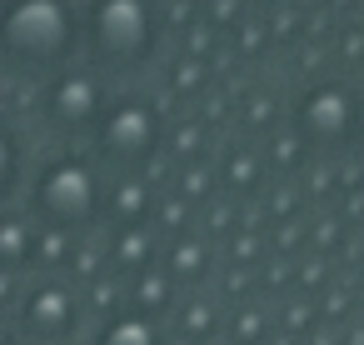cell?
I'll return each mask as SVG.
<instances>
[{"label": "cell", "mask_w": 364, "mask_h": 345, "mask_svg": "<svg viewBox=\"0 0 364 345\" xmlns=\"http://www.w3.org/2000/svg\"><path fill=\"white\" fill-rule=\"evenodd\" d=\"M95 140V160L120 170V175H140L155 155H160V140H165V120L160 110L145 101V96H110L100 125L90 130Z\"/></svg>", "instance_id": "4"}, {"label": "cell", "mask_w": 364, "mask_h": 345, "mask_svg": "<svg viewBox=\"0 0 364 345\" xmlns=\"http://www.w3.org/2000/svg\"><path fill=\"white\" fill-rule=\"evenodd\" d=\"M105 105H110V91L85 61H75V66L55 71L50 81H41V120L60 140H90Z\"/></svg>", "instance_id": "5"}, {"label": "cell", "mask_w": 364, "mask_h": 345, "mask_svg": "<svg viewBox=\"0 0 364 345\" xmlns=\"http://www.w3.org/2000/svg\"><path fill=\"white\" fill-rule=\"evenodd\" d=\"M80 325V295L60 280H41L21 295V320L16 335H26L31 345H65Z\"/></svg>", "instance_id": "7"}, {"label": "cell", "mask_w": 364, "mask_h": 345, "mask_svg": "<svg viewBox=\"0 0 364 345\" xmlns=\"http://www.w3.org/2000/svg\"><path fill=\"white\" fill-rule=\"evenodd\" d=\"M294 130H299L304 145L334 150V145H344V140L359 130V101H354L344 86L319 81V86H309V91L299 96V105H294Z\"/></svg>", "instance_id": "6"}, {"label": "cell", "mask_w": 364, "mask_h": 345, "mask_svg": "<svg viewBox=\"0 0 364 345\" xmlns=\"http://www.w3.org/2000/svg\"><path fill=\"white\" fill-rule=\"evenodd\" d=\"M160 51L155 0H85L80 6V61L100 81L140 76Z\"/></svg>", "instance_id": "2"}, {"label": "cell", "mask_w": 364, "mask_h": 345, "mask_svg": "<svg viewBox=\"0 0 364 345\" xmlns=\"http://www.w3.org/2000/svg\"><path fill=\"white\" fill-rule=\"evenodd\" d=\"M0 345H21V335H16V320H11V315H0Z\"/></svg>", "instance_id": "11"}, {"label": "cell", "mask_w": 364, "mask_h": 345, "mask_svg": "<svg viewBox=\"0 0 364 345\" xmlns=\"http://www.w3.org/2000/svg\"><path fill=\"white\" fill-rule=\"evenodd\" d=\"M21 180H26V140L6 115H0V210L16 200Z\"/></svg>", "instance_id": "9"}, {"label": "cell", "mask_w": 364, "mask_h": 345, "mask_svg": "<svg viewBox=\"0 0 364 345\" xmlns=\"http://www.w3.org/2000/svg\"><path fill=\"white\" fill-rule=\"evenodd\" d=\"M26 215L36 220V230H55V235H80L105 215V180L100 165L85 155H50L26 190Z\"/></svg>", "instance_id": "3"}, {"label": "cell", "mask_w": 364, "mask_h": 345, "mask_svg": "<svg viewBox=\"0 0 364 345\" xmlns=\"http://www.w3.org/2000/svg\"><path fill=\"white\" fill-rule=\"evenodd\" d=\"M80 61L75 0H0V71L21 81H50Z\"/></svg>", "instance_id": "1"}, {"label": "cell", "mask_w": 364, "mask_h": 345, "mask_svg": "<svg viewBox=\"0 0 364 345\" xmlns=\"http://www.w3.org/2000/svg\"><path fill=\"white\" fill-rule=\"evenodd\" d=\"M95 345H160V335H155V325L145 315H115L95 335Z\"/></svg>", "instance_id": "10"}, {"label": "cell", "mask_w": 364, "mask_h": 345, "mask_svg": "<svg viewBox=\"0 0 364 345\" xmlns=\"http://www.w3.org/2000/svg\"><path fill=\"white\" fill-rule=\"evenodd\" d=\"M26 265H36V220L0 210V275H16Z\"/></svg>", "instance_id": "8"}]
</instances>
